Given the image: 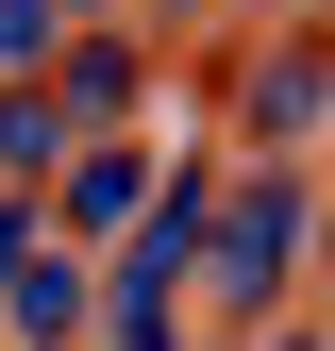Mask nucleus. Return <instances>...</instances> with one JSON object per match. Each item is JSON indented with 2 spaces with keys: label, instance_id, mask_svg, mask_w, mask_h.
I'll return each instance as SVG.
<instances>
[{
  "label": "nucleus",
  "instance_id": "obj_1",
  "mask_svg": "<svg viewBox=\"0 0 335 351\" xmlns=\"http://www.w3.org/2000/svg\"><path fill=\"white\" fill-rule=\"evenodd\" d=\"M0 301H17V335H84V268L34 251V217H0Z\"/></svg>",
  "mask_w": 335,
  "mask_h": 351
},
{
  "label": "nucleus",
  "instance_id": "obj_2",
  "mask_svg": "<svg viewBox=\"0 0 335 351\" xmlns=\"http://www.w3.org/2000/svg\"><path fill=\"white\" fill-rule=\"evenodd\" d=\"M135 201H151V167H135V151H84V167H67V217H84V234H117Z\"/></svg>",
  "mask_w": 335,
  "mask_h": 351
},
{
  "label": "nucleus",
  "instance_id": "obj_3",
  "mask_svg": "<svg viewBox=\"0 0 335 351\" xmlns=\"http://www.w3.org/2000/svg\"><path fill=\"white\" fill-rule=\"evenodd\" d=\"M319 101H335V67H319V51H302V67H268V84H251V117H268V134H302V117H319Z\"/></svg>",
  "mask_w": 335,
  "mask_h": 351
},
{
  "label": "nucleus",
  "instance_id": "obj_4",
  "mask_svg": "<svg viewBox=\"0 0 335 351\" xmlns=\"http://www.w3.org/2000/svg\"><path fill=\"white\" fill-rule=\"evenodd\" d=\"M51 34H67V0H0V67H51Z\"/></svg>",
  "mask_w": 335,
  "mask_h": 351
},
{
  "label": "nucleus",
  "instance_id": "obj_5",
  "mask_svg": "<svg viewBox=\"0 0 335 351\" xmlns=\"http://www.w3.org/2000/svg\"><path fill=\"white\" fill-rule=\"evenodd\" d=\"M51 151H67V117H51V101H0V167H51Z\"/></svg>",
  "mask_w": 335,
  "mask_h": 351
}]
</instances>
